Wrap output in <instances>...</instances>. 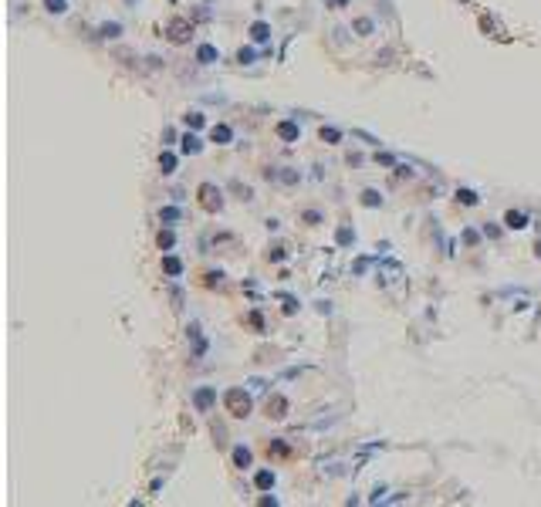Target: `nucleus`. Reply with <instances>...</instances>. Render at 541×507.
<instances>
[{"instance_id":"obj_4","label":"nucleus","mask_w":541,"mask_h":507,"mask_svg":"<svg viewBox=\"0 0 541 507\" xmlns=\"http://www.w3.org/2000/svg\"><path fill=\"white\" fill-rule=\"evenodd\" d=\"M268 416L270 420H284L288 416V399L284 396H270L268 399Z\"/></svg>"},{"instance_id":"obj_2","label":"nucleus","mask_w":541,"mask_h":507,"mask_svg":"<svg viewBox=\"0 0 541 507\" xmlns=\"http://www.w3.org/2000/svg\"><path fill=\"white\" fill-rule=\"evenodd\" d=\"M200 203L206 210H220V207H223V193H220L213 183H203L200 186Z\"/></svg>"},{"instance_id":"obj_11","label":"nucleus","mask_w":541,"mask_h":507,"mask_svg":"<svg viewBox=\"0 0 541 507\" xmlns=\"http://www.w3.org/2000/svg\"><path fill=\"white\" fill-rule=\"evenodd\" d=\"M159 169H162V173H173V169H176V156H173V152H162V156H159Z\"/></svg>"},{"instance_id":"obj_22","label":"nucleus","mask_w":541,"mask_h":507,"mask_svg":"<svg viewBox=\"0 0 541 507\" xmlns=\"http://www.w3.org/2000/svg\"><path fill=\"white\" fill-rule=\"evenodd\" d=\"M322 139H328V142H335V139H338V132H335V129H322Z\"/></svg>"},{"instance_id":"obj_10","label":"nucleus","mask_w":541,"mask_h":507,"mask_svg":"<svg viewBox=\"0 0 541 507\" xmlns=\"http://www.w3.org/2000/svg\"><path fill=\"white\" fill-rule=\"evenodd\" d=\"M210 402H213V389H200L197 392V409H210Z\"/></svg>"},{"instance_id":"obj_21","label":"nucleus","mask_w":541,"mask_h":507,"mask_svg":"<svg viewBox=\"0 0 541 507\" xmlns=\"http://www.w3.org/2000/svg\"><path fill=\"white\" fill-rule=\"evenodd\" d=\"M102 34H105V37H115V34H119V24H108V27H102Z\"/></svg>"},{"instance_id":"obj_13","label":"nucleus","mask_w":541,"mask_h":507,"mask_svg":"<svg viewBox=\"0 0 541 507\" xmlns=\"http://www.w3.org/2000/svg\"><path fill=\"white\" fill-rule=\"evenodd\" d=\"M162 271H166V274H180V271H183V264H180L176 257H166V261H162Z\"/></svg>"},{"instance_id":"obj_20","label":"nucleus","mask_w":541,"mask_h":507,"mask_svg":"<svg viewBox=\"0 0 541 507\" xmlns=\"http://www.w3.org/2000/svg\"><path fill=\"white\" fill-rule=\"evenodd\" d=\"M186 122H190V125L197 129V125H203V115H197V112H190V115H186Z\"/></svg>"},{"instance_id":"obj_5","label":"nucleus","mask_w":541,"mask_h":507,"mask_svg":"<svg viewBox=\"0 0 541 507\" xmlns=\"http://www.w3.org/2000/svg\"><path fill=\"white\" fill-rule=\"evenodd\" d=\"M504 223H507V227H511V230H521V227H524V223H528V217H524V213H521V210H511V213H507V217H504Z\"/></svg>"},{"instance_id":"obj_17","label":"nucleus","mask_w":541,"mask_h":507,"mask_svg":"<svg viewBox=\"0 0 541 507\" xmlns=\"http://www.w3.org/2000/svg\"><path fill=\"white\" fill-rule=\"evenodd\" d=\"M457 196H460V203H467V207H473V203H477V193H473V190H460Z\"/></svg>"},{"instance_id":"obj_15","label":"nucleus","mask_w":541,"mask_h":507,"mask_svg":"<svg viewBox=\"0 0 541 507\" xmlns=\"http://www.w3.org/2000/svg\"><path fill=\"white\" fill-rule=\"evenodd\" d=\"M44 7H48L51 14H65V10H68V3H65V0H44Z\"/></svg>"},{"instance_id":"obj_3","label":"nucleus","mask_w":541,"mask_h":507,"mask_svg":"<svg viewBox=\"0 0 541 507\" xmlns=\"http://www.w3.org/2000/svg\"><path fill=\"white\" fill-rule=\"evenodd\" d=\"M166 34H169V41H173V44H183V41H190V24L176 17V20H169Z\"/></svg>"},{"instance_id":"obj_14","label":"nucleus","mask_w":541,"mask_h":507,"mask_svg":"<svg viewBox=\"0 0 541 507\" xmlns=\"http://www.w3.org/2000/svg\"><path fill=\"white\" fill-rule=\"evenodd\" d=\"M257 487H261V490H268V487H274V473H268V470H261V473H257Z\"/></svg>"},{"instance_id":"obj_1","label":"nucleus","mask_w":541,"mask_h":507,"mask_svg":"<svg viewBox=\"0 0 541 507\" xmlns=\"http://www.w3.org/2000/svg\"><path fill=\"white\" fill-rule=\"evenodd\" d=\"M227 409H230V416H237V420L251 416V396H247L244 389H230V392H227Z\"/></svg>"},{"instance_id":"obj_18","label":"nucleus","mask_w":541,"mask_h":507,"mask_svg":"<svg viewBox=\"0 0 541 507\" xmlns=\"http://www.w3.org/2000/svg\"><path fill=\"white\" fill-rule=\"evenodd\" d=\"M362 203H365V207H376V203H379V193H376V190H365V193H362Z\"/></svg>"},{"instance_id":"obj_8","label":"nucleus","mask_w":541,"mask_h":507,"mask_svg":"<svg viewBox=\"0 0 541 507\" xmlns=\"http://www.w3.org/2000/svg\"><path fill=\"white\" fill-rule=\"evenodd\" d=\"M213 142H220V145L230 142V125H213Z\"/></svg>"},{"instance_id":"obj_23","label":"nucleus","mask_w":541,"mask_h":507,"mask_svg":"<svg viewBox=\"0 0 541 507\" xmlns=\"http://www.w3.org/2000/svg\"><path fill=\"white\" fill-rule=\"evenodd\" d=\"M535 250H538V257H541V240H538V247H535Z\"/></svg>"},{"instance_id":"obj_9","label":"nucleus","mask_w":541,"mask_h":507,"mask_svg":"<svg viewBox=\"0 0 541 507\" xmlns=\"http://www.w3.org/2000/svg\"><path fill=\"white\" fill-rule=\"evenodd\" d=\"M251 34H254V41H268V37H270V27L264 24V20H257V24L251 27Z\"/></svg>"},{"instance_id":"obj_16","label":"nucleus","mask_w":541,"mask_h":507,"mask_svg":"<svg viewBox=\"0 0 541 507\" xmlns=\"http://www.w3.org/2000/svg\"><path fill=\"white\" fill-rule=\"evenodd\" d=\"M183 152H200V139H197V136H186V139H183Z\"/></svg>"},{"instance_id":"obj_12","label":"nucleus","mask_w":541,"mask_h":507,"mask_svg":"<svg viewBox=\"0 0 541 507\" xmlns=\"http://www.w3.org/2000/svg\"><path fill=\"white\" fill-rule=\"evenodd\" d=\"M197 58H200L203 65H210V61H213V58H216V48H213V44H203L200 51H197Z\"/></svg>"},{"instance_id":"obj_7","label":"nucleus","mask_w":541,"mask_h":507,"mask_svg":"<svg viewBox=\"0 0 541 507\" xmlns=\"http://www.w3.org/2000/svg\"><path fill=\"white\" fill-rule=\"evenodd\" d=\"M234 463H237V467H251V450H247V446H237V450H234Z\"/></svg>"},{"instance_id":"obj_19","label":"nucleus","mask_w":541,"mask_h":507,"mask_svg":"<svg viewBox=\"0 0 541 507\" xmlns=\"http://www.w3.org/2000/svg\"><path fill=\"white\" fill-rule=\"evenodd\" d=\"M159 247H173V233H169V230L159 233Z\"/></svg>"},{"instance_id":"obj_6","label":"nucleus","mask_w":541,"mask_h":507,"mask_svg":"<svg viewBox=\"0 0 541 507\" xmlns=\"http://www.w3.org/2000/svg\"><path fill=\"white\" fill-rule=\"evenodd\" d=\"M277 136H281V139H298V125H294V122H281V125H277Z\"/></svg>"}]
</instances>
